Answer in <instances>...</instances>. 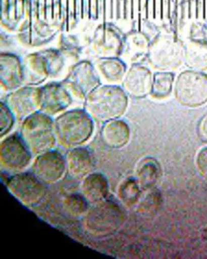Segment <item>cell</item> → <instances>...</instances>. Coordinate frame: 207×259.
Here are the masks:
<instances>
[{"label": "cell", "instance_id": "obj_1", "mask_svg": "<svg viewBox=\"0 0 207 259\" xmlns=\"http://www.w3.org/2000/svg\"><path fill=\"white\" fill-rule=\"evenodd\" d=\"M128 106V96L118 85L100 84L87 95L84 109L92 119L107 122L119 119Z\"/></svg>", "mask_w": 207, "mask_h": 259}, {"label": "cell", "instance_id": "obj_2", "mask_svg": "<svg viewBox=\"0 0 207 259\" xmlns=\"http://www.w3.org/2000/svg\"><path fill=\"white\" fill-rule=\"evenodd\" d=\"M57 140L68 147H77L91 138L93 119L84 109L66 111L55 119Z\"/></svg>", "mask_w": 207, "mask_h": 259}, {"label": "cell", "instance_id": "obj_3", "mask_svg": "<svg viewBox=\"0 0 207 259\" xmlns=\"http://www.w3.org/2000/svg\"><path fill=\"white\" fill-rule=\"evenodd\" d=\"M20 134L32 154L36 156L52 150L57 140L55 120L40 111L23 120Z\"/></svg>", "mask_w": 207, "mask_h": 259}, {"label": "cell", "instance_id": "obj_4", "mask_svg": "<svg viewBox=\"0 0 207 259\" xmlns=\"http://www.w3.org/2000/svg\"><path fill=\"white\" fill-rule=\"evenodd\" d=\"M174 94L179 103L197 107L207 102V75L199 71H185L175 83Z\"/></svg>", "mask_w": 207, "mask_h": 259}, {"label": "cell", "instance_id": "obj_5", "mask_svg": "<svg viewBox=\"0 0 207 259\" xmlns=\"http://www.w3.org/2000/svg\"><path fill=\"white\" fill-rule=\"evenodd\" d=\"M7 187L20 202L27 207L37 205L47 193L46 184L32 172H20L12 176L7 183Z\"/></svg>", "mask_w": 207, "mask_h": 259}, {"label": "cell", "instance_id": "obj_6", "mask_svg": "<svg viewBox=\"0 0 207 259\" xmlns=\"http://www.w3.org/2000/svg\"><path fill=\"white\" fill-rule=\"evenodd\" d=\"M100 81L94 65L82 61L73 67L68 77L61 83L73 100L78 99L84 103L87 95L101 84Z\"/></svg>", "mask_w": 207, "mask_h": 259}, {"label": "cell", "instance_id": "obj_7", "mask_svg": "<svg viewBox=\"0 0 207 259\" xmlns=\"http://www.w3.org/2000/svg\"><path fill=\"white\" fill-rule=\"evenodd\" d=\"M123 213L116 204L102 201L95 203L86 217L87 229L98 235H107L116 230L123 221Z\"/></svg>", "mask_w": 207, "mask_h": 259}, {"label": "cell", "instance_id": "obj_8", "mask_svg": "<svg viewBox=\"0 0 207 259\" xmlns=\"http://www.w3.org/2000/svg\"><path fill=\"white\" fill-rule=\"evenodd\" d=\"M32 155L20 134H13L2 141L0 160L5 170L21 172L31 163Z\"/></svg>", "mask_w": 207, "mask_h": 259}, {"label": "cell", "instance_id": "obj_9", "mask_svg": "<svg viewBox=\"0 0 207 259\" xmlns=\"http://www.w3.org/2000/svg\"><path fill=\"white\" fill-rule=\"evenodd\" d=\"M16 119L24 120L40 110L41 87L22 85L9 92L5 99Z\"/></svg>", "mask_w": 207, "mask_h": 259}, {"label": "cell", "instance_id": "obj_10", "mask_svg": "<svg viewBox=\"0 0 207 259\" xmlns=\"http://www.w3.org/2000/svg\"><path fill=\"white\" fill-rule=\"evenodd\" d=\"M66 170V158L53 149L38 155L32 166V172L45 184L60 181Z\"/></svg>", "mask_w": 207, "mask_h": 259}, {"label": "cell", "instance_id": "obj_11", "mask_svg": "<svg viewBox=\"0 0 207 259\" xmlns=\"http://www.w3.org/2000/svg\"><path fill=\"white\" fill-rule=\"evenodd\" d=\"M73 99L61 82H53L41 87L40 112L50 116L65 111Z\"/></svg>", "mask_w": 207, "mask_h": 259}, {"label": "cell", "instance_id": "obj_12", "mask_svg": "<svg viewBox=\"0 0 207 259\" xmlns=\"http://www.w3.org/2000/svg\"><path fill=\"white\" fill-rule=\"evenodd\" d=\"M152 82L150 70L141 65L135 64L126 71L122 87L128 96L142 98L150 94Z\"/></svg>", "mask_w": 207, "mask_h": 259}, {"label": "cell", "instance_id": "obj_13", "mask_svg": "<svg viewBox=\"0 0 207 259\" xmlns=\"http://www.w3.org/2000/svg\"><path fill=\"white\" fill-rule=\"evenodd\" d=\"M24 73L23 64L19 57L9 53L0 55V82L2 89L13 92L23 84Z\"/></svg>", "mask_w": 207, "mask_h": 259}, {"label": "cell", "instance_id": "obj_14", "mask_svg": "<svg viewBox=\"0 0 207 259\" xmlns=\"http://www.w3.org/2000/svg\"><path fill=\"white\" fill-rule=\"evenodd\" d=\"M22 64L24 85L38 87L50 77L49 62L41 52L27 55Z\"/></svg>", "mask_w": 207, "mask_h": 259}, {"label": "cell", "instance_id": "obj_15", "mask_svg": "<svg viewBox=\"0 0 207 259\" xmlns=\"http://www.w3.org/2000/svg\"><path fill=\"white\" fill-rule=\"evenodd\" d=\"M67 171L71 177L82 178L87 177L93 166L91 152L84 147H75L67 154Z\"/></svg>", "mask_w": 207, "mask_h": 259}, {"label": "cell", "instance_id": "obj_16", "mask_svg": "<svg viewBox=\"0 0 207 259\" xmlns=\"http://www.w3.org/2000/svg\"><path fill=\"white\" fill-rule=\"evenodd\" d=\"M101 137L108 147L119 149L127 144L130 140V127L123 120H112L105 122L101 131Z\"/></svg>", "mask_w": 207, "mask_h": 259}, {"label": "cell", "instance_id": "obj_17", "mask_svg": "<svg viewBox=\"0 0 207 259\" xmlns=\"http://www.w3.org/2000/svg\"><path fill=\"white\" fill-rule=\"evenodd\" d=\"M94 67L100 80H105L108 84L111 85L123 82L127 71L126 64L116 57L102 58L96 62Z\"/></svg>", "mask_w": 207, "mask_h": 259}, {"label": "cell", "instance_id": "obj_18", "mask_svg": "<svg viewBox=\"0 0 207 259\" xmlns=\"http://www.w3.org/2000/svg\"><path fill=\"white\" fill-rule=\"evenodd\" d=\"M82 195L88 202H102L108 193V183L105 176L93 173L84 178L82 185Z\"/></svg>", "mask_w": 207, "mask_h": 259}, {"label": "cell", "instance_id": "obj_19", "mask_svg": "<svg viewBox=\"0 0 207 259\" xmlns=\"http://www.w3.org/2000/svg\"><path fill=\"white\" fill-rule=\"evenodd\" d=\"M156 50H159L158 52L152 50L151 53V59L157 57L159 56V59L153 61L154 63L158 65V67H163V68H170L172 66V64H175L178 61L177 60L179 59V50L178 46L175 45L174 44L172 43L169 41V42L165 41V45L161 44L159 46V50L155 47Z\"/></svg>", "mask_w": 207, "mask_h": 259}, {"label": "cell", "instance_id": "obj_20", "mask_svg": "<svg viewBox=\"0 0 207 259\" xmlns=\"http://www.w3.org/2000/svg\"><path fill=\"white\" fill-rule=\"evenodd\" d=\"M174 80V74L169 71L154 74L151 96L156 99H164L167 97L173 89Z\"/></svg>", "mask_w": 207, "mask_h": 259}, {"label": "cell", "instance_id": "obj_21", "mask_svg": "<svg viewBox=\"0 0 207 259\" xmlns=\"http://www.w3.org/2000/svg\"><path fill=\"white\" fill-rule=\"evenodd\" d=\"M140 184L142 187L152 186L157 181L159 175V167L157 163L151 159H146L142 162L137 171Z\"/></svg>", "mask_w": 207, "mask_h": 259}, {"label": "cell", "instance_id": "obj_22", "mask_svg": "<svg viewBox=\"0 0 207 259\" xmlns=\"http://www.w3.org/2000/svg\"><path fill=\"white\" fill-rule=\"evenodd\" d=\"M186 59L188 63L197 69L207 68V45L194 43L186 51Z\"/></svg>", "mask_w": 207, "mask_h": 259}, {"label": "cell", "instance_id": "obj_23", "mask_svg": "<svg viewBox=\"0 0 207 259\" xmlns=\"http://www.w3.org/2000/svg\"><path fill=\"white\" fill-rule=\"evenodd\" d=\"M16 117L4 101L0 103V128L1 138L8 135L15 124Z\"/></svg>", "mask_w": 207, "mask_h": 259}, {"label": "cell", "instance_id": "obj_24", "mask_svg": "<svg viewBox=\"0 0 207 259\" xmlns=\"http://www.w3.org/2000/svg\"><path fill=\"white\" fill-rule=\"evenodd\" d=\"M68 207L71 212L75 214H82L86 210V199L84 196L72 195L68 199Z\"/></svg>", "mask_w": 207, "mask_h": 259}, {"label": "cell", "instance_id": "obj_25", "mask_svg": "<svg viewBox=\"0 0 207 259\" xmlns=\"http://www.w3.org/2000/svg\"><path fill=\"white\" fill-rule=\"evenodd\" d=\"M195 163L199 174L207 180V147L202 148L197 154Z\"/></svg>", "mask_w": 207, "mask_h": 259}, {"label": "cell", "instance_id": "obj_26", "mask_svg": "<svg viewBox=\"0 0 207 259\" xmlns=\"http://www.w3.org/2000/svg\"><path fill=\"white\" fill-rule=\"evenodd\" d=\"M122 198L124 200H133L135 197H137L138 193H139V188H138L136 183L132 180H129L128 182L124 184L123 187H122Z\"/></svg>", "mask_w": 207, "mask_h": 259}, {"label": "cell", "instance_id": "obj_27", "mask_svg": "<svg viewBox=\"0 0 207 259\" xmlns=\"http://www.w3.org/2000/svg\"><path fill=\"white\" fill-rule=\"evenodd\" d=\"M198 133L202 142L207 144V115L204 116L199 122Z\"/></svg>", "mask_w": 207, "mask_h": 259}]
</instances>
